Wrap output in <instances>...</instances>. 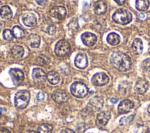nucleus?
<instances>
[{"label": "nucleus", "instance_id": "15", "mask_svg": "<svg viewBox=\"0 0 150 133\" xmlns=\"http://www.w3.org/2000/svg\"><path fill=\"white\" fill-rule=\"evenodd\" d=\"M134 107L133 103L129 100H124L120 103L118 106V111L121 114H125L129 112Z\"/></svg>", "mask_w": 150, "mask_h": 133}, {"label": "nucleus", "instance_id": "22", "mask_svg": "<svg viewBox=\"0 0 150 133\" xmlns=\"http://www.w3.org/2000/svg\"><path fill=\"white\" fill-rule=\"evenodd\" d=\"M132 50L135 54H140L143 50L142 41L139 38H136L132 42Z\"/></svg>", "mask_w": 150, "mask_h": 133}, {"label": "nucleus", "instance_id": "40", "mask_svg": "<svg viewBox=\"0 0 150 133\" xmlns=\"http://www.w3.org/2000/svg\"><path fill=\"white\" fill-rule=\"evenodd\" d=\"M2 23L0 21V31H1V29H2Z\"/></svg>", "mask_w": 150, "mask_h": 133}, {"label": "nucleus", "instance_id": "36", "mask_svg": "<svg viewBox=\"0 0 150 133\" xmlns=\"http://www.w3.org/2000/svg\"><path fill=\"white\" fill-rule=\"evenodd\" d=\"M118 98H111V99H110V101H111V103H112V104H115V103H117V102H118Z\"/></svg>", "mask_w": 150, "mask_h": 133}, {"label": "nucleus", "instance_id": "34", "mask_svg": "<svg viewBox=\"0 0 150 133\" xmlns=\"http://www.w3.org/2000/svg\"><path fill=\"white\" fill-rule=\"evenodd\" d=\"M60 133H75V132L71 129L66 128V129H63V130H62Z\"/></svg>", "mask_w": 150, "mask_h": 133}, {"label": "nucleus", "instance_id": "13", "mask_svg": "<svg viewBox=\"0 0 150 133\" xmlns=\"http://www.w3.org/2000/svg\"><path fill=\"white\" fill-rule=\"evenodd\" d=\"M81 39L83 43L87 46H93L97 41L96 36L90 32H84L83 33L81 36Z\"/></svg>", "mask_w": 150, "mask_h": 133}, {"label": "nucleus", "instance_id": "16", "mask_svg": "<svg viewBox=\"0 0 150 133\" xmlns=\"http://www.w3.org/2000/svg\"><path fill=\"white\" fill-rule=\"evenodd\" d=\"M107 10V4L102 1H97L93 4V11L97 15L105 13Z\"/></svg>", "mask_w": 150, "mask_h": 133}, {"label": "nucleus", "instance_id": "17", "mask_svg": "<svg viewBox=\"0 0 150 133\" xmlns=\"http://www.w3.org/2000/svg\"><path fill=\"white\" fill-rule=\"evenodd\" d=\"M22 22L25 25L29 27H33L36 24V18L32 13H26L22 17Z\"/></svg>", "mask_w": 150, "mask_h": 133}, {"label": "nucleus", "instance_id": "5", "mask_svg": "<svg viewBox=\"0 0 150 133\" xmlns=\"http://www.w3.org/2000/svg\"><path fill=\"white\" fill-rule=\"evenodd\" d=\"M70 51V45L66 40H60L55 45L54 52L56 56L63 57L68 55Z\"/></svg>", "mask_w": 150, "mask_h": 133}, {"label": "nucleus", "instance_id": "37", "mask_svg": "<svg viewBox=\"0 0 150 133\" xmlns=\"http://www.w3.org/2000/svg\"><path fill=\"white\" fill-rule=\"evenodd\" d=\"M36 2L37 4H39V5H45V2H47V1H36Z\"/></svg>", "mask_w": 150, "mask_h": 133}, {"label": "nucleus", "instance_id": "2", "mask_svg": "<svg viewBox=\"0 0 150 133\" xmlns=\"http://www.w3.org/2000/svg\"><path fill=\"white\" fill-rule=\"evenodd\" d=\"M112 19L117 23L126 25L132 21V15L128 10L124 8H119L115 11L112 15Z\"/></svg>", "mask_w": 150, "mask_h": 133}, {"label": "nucleus", "instance_id": "26", "mask_svg": "<svg viewBox=\"0 0 150 133\" xmlns=\"http://www.w3.org/2000/svg\"><path fill=\"white\" fill-rule=\"evenodd\" d=\"M136 8L140 11H144L146 10L149 5V1H136Z\"/></svg>", "mask_w": 150, "mask_h": 133}, {"label": "nucleus", "instance_id": "12", "mask_svg": "<svg viewBox=\"0 0 150 133\" xmlns=\"http://www.w3.org/2000/svg\"><path fill=\"white\" fill-rule=\"evenodd\" d=\"M75 66L81 69L86 68L88 66V59L87 56L82 53H78L74 59Z\"/></svg>", "mask_w": 150, "mask_h": 133}, {"label": "nucleus", "instance_id": "1", "mask_svg": "<svg viewBox=\"0 0 150 133\" xmlns=\"http://www.w3.org/2000/svg\"><path fill=\"white\" fill-rule=\"evenodd\" d=\"M110 63L114 68L121 71L129 70L132 66L130 57L121 52H114L111 55Z\"/></svg>", "mask_w": 150, "mask_h": 133}, {"label": "nucleus", "instance_id": "29", "mask_svg": "<svg viewBox=\"0 0 150 133\" xmlns=\"http://www.w3.org/2000/svg\"><path fill=\"white\" fill-rule=\"evenodd\" d=\"M2 36H3V38L7 41H12L14 37L13 36L12 30L8 29L4 30L2 33Z\"/></svg>", "mask_w": 150, "mask_h": 133}, {"label": "nucleus", "instance_id": "32", "mask_svg": "<svg viewBox=\"0 0 150 133\" xmlns=\"http://www.w3.org/2000/svg\"><path fill=\"white\" fill-rule=\"evenodd\" d=\"M142 67L145 70L150 69V58H148L143 61L142 63Z\"/></svg>", "mask_w": 150, "mask_h": 133}, {"label": "nucleus", "instance_id": "8", "mask_svg": "<svg viewBox=\"0 0 150 133\" xmlns=\"http://www.w3.org/2000/svg\"><path fill=\"white\" fill-rule=\"evenodd\" d=\"M32 76L33 81L39 84H44L47 79L46 75L43 70L39 67L33 69Z\"/></svg>", "mask_w": 150, "mask_h": 133}, {"label": "nucleus", "instance_id": "6", "mask_svg": "<svg viewBox=\"0 0 150 133\" xmlns=\"http://www.w3.org/2000/svg\"><path fill=\"white\" fill-rule=\"evenodd\" d=\"M104 100L98 96H95L90 98L87 105L89 110L93 111H97L101 110L103 106Z\"/></svg>", "mask_w": 150, "mask_h": 133}, {"label": "nucleus", "instance_id": "20", "mask_svg": "<svg viewBox=\"0 0 150 133\" xmlns=\"http://www.w3.org/2000/svg\"><path fill=\"white\" fill-rule=\"evenodd\" d=\"M12 11L8 5L2 6L0 9V16L4 20L11 19L12 17Z\"/></svg>", "mask_w": 150, "mask_h": 133}, {"label": "nucleus", "instance_id": "38", "mask_svg": "<svg viewBox=\"0 0 150 133\" xmlns=\"http://www.w3.org/2000/svg\"><path fill=\"white\" fill-rule=\"evenodd\" d=\"M138 16L140 19H144L145 18V15L144 13H140L139 15H138Z\"/></svg>", "mask_w": 150, "mask_h": 133}, {"label": "nucleus", "instance_id": "14", "mask_svg": "<svg viewBox=\"0 0 150 133\" xmlns=\"http://www.w3.org/2000/svg\"><path fill=\"white\" fill-rule=\"evenodd\" d=\"M111 117V113L108 111H103L99 113L96 117V123L97 126H104L107 124Z\"/></svg>", "mask_w": 150, "mask_h": 133}, {"label": "nucleus", "instance_id": "10", "mask_svg": "<svg viewBox=\"0 0 150 133\" xmlns=\"http://www.w3.org/2000/svg\"><path fill=\"white\" fill-rule=\"evenodd\" d=\"M53 100L57 103H64L68 101L69 96L66 92L61 89L55 90L52 95Z\"/></svg>", "mask_w": 150, "mask_h": 133}, {"label": "nucleus", "instance_id": "42", "mask_svg": "<svg viewBox=\"0 0 150 133\" xmlns=\"http://www.w3.org/2000/svg\"><path fill=\"white\" fill-rule=\"evenodd\" d=\"M28 133H36V132H34V131H30L29 132H28Z\"/></svg>", "mask_w": 150, "mask_h": 133}, {"label": "nucleus", "instance_id": "18", "mask_svg": "<svg viewBox=\"0 0 150 133\" xmlns=\"http://www.w3.org/2000/svg\"><path fill=\"white\" fill-rule=\"evenodd\" d=\"M26 42L32 47H38L40 43V37L38 34L32 33L28 37Z\"/></svg>", "mask_w": 150, "mask_h": 133}, {"label": "nucleus", "instance_id": "30", "mask_svg": "<svg viewBox=\"0 0 150 133\" xmlns=\"http://www.w3.org/2000/svg\"><path fill=\"white\" fill-rule=\"evenodd\" d=\"M45 32H47L48 34L53 35L56 33V28L55 26L53 25H48L46 28Z\"/></svg>", "mask_w": 150, "mask_h": 133}, {"label": "nucleus", "instance_id": "4", "mask_svg": "<svg viewBox=\"0 0 150 133\" xmlns=\"http://www.w3.org/2000/svg\"><path fill=\"white\" fill-rule=\"evenodd\" d=\"M70 92L76 97L83 98L88 94V89L84 83L75 81L70 86Z\"/></svg>", "mask_w": 150, "mask_h": 133}, {"label": "nucleus", "instance_id": "39", "mask_svg": "<svg viewBox=\"0 0 150 133\" xmlns=\"http://www.w3.org/2000/svg\"><path fill=\"white\" fill-rule=\"evenodd\" d=\"M115 2H116L118 4H122L125 2V1H115Z\"/></svg>", "mask_w": 150, "mask_h": 133}, {"label": "nucleus", "instance_id": "31", "mask_svg": "<svg viewBox=\"0 0 150 133\" xmlns=\"http://www.w3.org/2000/svg\"><path fill=\"white\" fill-rule=\"evenodd\" d=\"M135 133H149L148 128L143 125H139L135 131Z\"/></svg>", "mask_w": 150, "mask_h": 133}, {"label": "nucleus", "instance_id": "41", "mask_svg": "<svg viewBox=\"0 0 150 133\" xmlns=\"http://www.w3.org/2000/svg\"><path fill=\"white\" fill-rule=\"evenodd\" d=\"M148 111L149 114H150V105H149V107H148Z\"/></svg>", "mask_w": 150, "mask_h": 133}, {"label": "nucleus", "instance_id": "9", "mask_svg": "<svg viewBox=\"0 0 150 133\" xmlns=\"http://www.w3.org/2000/svg\"><path fill=\"white\" fill-rule=\"evenodd\" d=\"M9 75L13 83L19 85L22 83L24 79V74L23 71L19 69H11L9 71Z\"/></svg>", "mask_w": 150, "mask_h": 133}, {"label": "nucleus", "instance_id": "27", "mask_svg": "<svg viewBox=\"0 0 150 133\" xmlns=\"http://www.w3.org/2000/svg\"><path fill=\"white\" fill-rule=\"evenodd\" d=\"M38 64L40 66H46L50 63V57L45 54H40L36 59Z\"/></svg>", "mask_w": 150, "mask_h": 133}, {"label": "nucleus", "instance_id": "19", "mask_svg": "<svg viewBox=\"0 0 150 133\" xmlns=\"http://www.w3.org/2000/svg\"><path fill=\"white\" fill-rule=\"evenodd\" d=\"M148 83L144 79L138 80L135 85V90L139 94H144L148 89Z\"/></svg>", "mask_w": 150, "mask_h": 133}, {"label": "nucleus", "instance_id": "35", "mask_svg": "<svg viewBox=\"0 0 150 133\" xmlns=\"http://www.w3.org/2000/svg\"><path fill=\"white\" fill-rule=\"evenodd\" d=\"M0 133H11L9 130L4 127H0Z\"/></svg>", "mask_w": 150, "mask_h": 133}, {"label": "nucleus", "instance_id": "24", "mask_svg": "<svg viewBox=\"0 0 150 133\" xmlns=\"http://www.w3.org/2000/svg\"><path fill=\"white\" fill-rule=\"evenodd\" d=\"M107 42L111 45H117L120 42V37L117 33L111 32L108 35L107 37Z\"/></svg>", "mask_w": 150, "mask_h": 133}, {"label": "nucleus", "instance_id": "33", "mask_svg": "<svg viewBox=\"0 0 150 133\" xmlns=\"http://www.w3.org/2000/svg\"><path fill=\"white\" fill-rule=\"evenodd\" d=\"M36 98L39 101H42L45 99V94L43 93L40 92L37 94Z\"/></svg>", "mask_w": 150, "mask_h": 133}, {"label": "nucleus", "instance_id": "21", "mask_svg": "<svg viewBox=\"0 0 150 133\" xmlns=\"http://www.w3.org/2000/svg\"><path fill=\"white\" fill-rule=\"evenodd\" d=\"M46 78L47 81L52 85L59 83L60 81V76L55 71H50L47 73Z\"/></svg>", "mask_w": 150, "mask_h": 133}, {"label": "nucleus", "instance_id": "11", "mask_svg": "<svg viewBox=\"0 0 150 133\" xmlns=\"http://www.w3.org/2000/svg\"><path fill=\"white\" fill-rule=\"evenodd\" d=\"M50 15L51 16L58 19L62 20L66 15V9L63 6H56L52 8L50 12Z\"/></svg>", "mask_w": 150, "mask_h": 133}, {"label": "nucleus", "instance_id": "3", "mask_svg": "<svg viewBox=\"0 0 150 133\" xmlns=\"http://www.w3.org/2000/svg\"><path fill=\"white\" fill-rule=\"evenodd\" d=\"M30 98V93L27 90H21L15 96L14 103L17 108H25L28 104Z\"/></svg>", "mask_w": 150, "mask_h": 133}, {"label": "nucleus", "instance_id": "28", "mask_svg": "<svg viewBox=\"0 0 150 133\" xmlns=\"http://www.w3.org/2000/svg\"><path fill=\"white\" fill-rule=\"evenodd\" d=\"M38 133H51L52 127L48 124H43L38 127Z\"/></svg>", "mask_w": 150, "mask_h": 133}, {"label": "nucleus", "instance_id": "23", "mask_svg": "<svg viewBox=\"0 0 150 133\" xmlns=\"http://www.w3.org/2000/svg\"><path fill=\"white\" fill-rule=\"evenodd\" d=\"M12 55L15 59H20L21 58L24 54L23 48L19 45H15L12 47L11 49Z\"/></svg>", "mask_w": 150, "mask_h": 133}, {"label": "nucleus", "instance_id": "7", "mask_svg": "<svg viewBox=\"0 0 150 133\" xmlns=\"http://www.w3.org/2000/svg\"><path fill=\"white\" fill-rule=\"evenodd\" d=\"M109 78L104 73H97L95 74L91 78L92 83L97 86H102L108 83Z\"/></svg>", "mask_w": 150, "mask_h": 133}, {"label": "nucleus", "instance_id": "25", "mask_svg": "<svg viewBox=\"0 0 150 133\" xmlns=\"http://www.w3.org/2000/svg\"><path fill=\"white\" fill-rule=\"evenodd\" d=\"M12 32L13 37L16 39H22L25 36V31L19 26H14L12 28Z\"/></svg>", "mask_w": 150, "mask_h": 133}]
</instances>
